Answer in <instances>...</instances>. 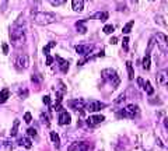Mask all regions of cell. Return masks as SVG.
<instances>
[{
  "instance_id": "33",
  "label": "cell",
  "mask_w": 168,
  "mask_h": 151,
  "mask_svg": "<svg viewBox=\"0 0 168 151\" xmlns=\"http://www.w3.org/2000/svg\"><path fill=\"white\" fill-rule=\"evenodd\" d=\"M154 44H155V39L154 38H151L150 42H149V46H147V53H150V50H151V48L154 46Z\"/></svg>"
},
{
  "instance_id": "13",
  "label": "cell",
  "mask_w": 168,
  "mask_h": 151,
  "mask_svg": "<svg viewBox=\"0 0 168 151\" xmlns=\"http://www.w3.org/2000/svg\"><path fill=\"white\" fill-rule=\"evenodd\" d=\"M56 60L59 62L60 71H62V73H67V70H69V62H67V60H65V59H62L60 56H56Z\"/></svg>"
},
{
  "instance_id": "5",
  "label": "cell",
  "mask_w": 168,
  "mask_h": 151,
  "mask_svg": "<svg viewBox=\"0 0 168 151\" xmlns=\"http://www.w3.org/2000/svg\"><path fill=\"white\" fill-rule=\"evenodd\" d=\"M153 38L155 39V42H157V45H158V48H160L164 53H168V37L167 35L162 34V32H157Z\"/></svg>"
},
{
  "instance_id": "2",
  "label": "cell",
  "mask_w": 168,
  "mask_h": 151,
  "mask_svg": "<svg viewBox=\"0 0 168 151\" xmlns=\"http://www.w3.org/2000/svg\"><path fill=\"white\" fill-rule=\"evenodd\" d=\"M101 77H102V80H105L107 83H109L114 88H116L119 85V83H121V78H119V76H118L116 70L115 69H104L101 71Z\"/></svg>"
},
{
  "instance_id": "44",
  "label": "cell",
  "mask_w": 168,
  "mask_h": 151,
  "mask_svg": "<svg viewBox=\"0 0 168 151\" xmlns=\"http://www.w3.org/2000/svg\"><path fill=\"white\" fill-rule=\"evenodd\" d=\"M150 1H154V0H150Z\"/></svg>"
},
{
  "instance_id": "22",
  "label": "cell",
  "mask_w": 168,
  "mask_h": 151,
  "mask_svg": "<svg viewBox=\"0 0 168 151\" xmlns=\"http://www.w3.org/2000/svg\"><path fill=\"white\" fill-rule=\"evenodd\" d=\"M133 25H135V21H129L128 24L123 25L122 32H123V34H129V32L132 31V28H133Z\"/></svg>"
},
{
  "instance_id": "47",
  "label": "cell",
  "mask_w": 168,
  "mask_h": 151,
  "mask_svg": "<svg viewBox=\"0 0 168 151\" xmlns=\"http://www.w3.org/2000/svg\"><path fill=\"white\" fill-rule=\"evenodd\" d=\"M88 1H91V0H88Z\"/></svg>"
},
{
  "instance_id": "32",
  "label": "cell",
  "mask_w": 168,
  "mask_h": 151,
  "mask_svg": "<svg viewBox=\"0 0 168 151\" xmlns=\"http://www.w3.org/2000/svg\"><path fill=\"white\" fill-rule=\"evenodd\" d=\"M155 24H160L162 27H165V23L162 21V17H160V16H155Z\"/></svg>"
},
{
  "instance_id": "36",
  "label": "cell",
  "mask_w": 168,
  "mask_h": 151,
  "mask_svg": "<svg viewBox=\"0 0 168 151\" xmlns=\"http://www.w3.org/2000/svg\"><path fill=\"white\" fill-rule=\"evenodd\" d=\"M1 48H3V53H4V55H8V45L3 44L1 45Z\"/></svg>"
},
{
  "instance_id": "15",
  "label": "cell",
  "mask_w": 168,
  "mask_h": 151,
  "mask_svg": "<svg viewBox=\"0 0 168 151\" xmlns=\"http://www.w3.org/2000/svg\"><path fill=\"white\" fill-rule=\"evenodd\" d=\"M108 17H109V14L107 11H98V13H95V14H92L90 18H97V20H100V21L105 23V21L108 20Z\"/></svg>"
},
{
  "instance_id": "39",
  "label": "cell",
  "mask_w": 168,
  "mask_h": 151,
  "mask_svg": "<svg viewBox=\"0 0 168 151\" xmlns=\"http://www.w3.org/2000/svg\"><path fill=\"white\" fill-rule=\"evenodd\" d=\"M137 84H139L140 87H144V80H143L142 77H139V78H137Z\"/></svg>"
},
{
  "instance_id": "40",
  "label": "cell",
  "mask_w": 168,
  "mask_h": 151,
  "mask_svg": "<svg viewBox=\"0 0 168 151\" xmlns=\"http://www.w3.org/2000/svg\"><path fill=\"white\" fill-rule=\"evenodd\" d=\"M31 81H32V83H39L41 80L37 77V74H32V77H31Z\"/></svg>"
},
{
  "instance_id": "1",
  "label": "cell",
  "mask_w": 168,
  "mask_h": 151,
  "mask_svg": "<svg viewBox=\"0 0 168 151\" xmlns=\"http://www.w3.org/2000/svg\"><path fill=\"white\" fill-rule=\"evenodd\" d=\"M56 14L49 11H38L34 14V23L38 25H49L56 23Z\"/></svg>"
},
{
  "instance_id": "38",
  "label": "cell",
  "mask_w": 168,
  "mask_h": 151,
  "mask_svg": "<svg viewBox=\"0 0 168 151\" xmlns=\"http://www.w3.org/2000/svg\"><path fill=\"white\" fill-rule=\"evenodd\" d=\"M109 44H111V45H116V44H118V38H116V37H112V38L109 39Z\"/></svg>"
},
{
  "instance_id": "18",
  "label": "cell",
  "mask_w": 168,
  "mask_h": 151,
  "mask_svg": "<svg viewBox=\"0 0 168 151\" xmlns=\"http://www.w3.org/2000/svg\"><path fill=\"white\" fill-rule=\"evenodd\" d=\"M8 97H10V91L4 88V90H1L0 91V104H3V102H6L8 99Z\"/></svg>"
},
{
  "instance_id": "16",
  "label": "cell",
  "mask_w": 168,
  "mask_h": 151,
  "mask_svg": "<svg viewBox=\"0 0 168 151\" xmlns=\"http://www.w3.org/2000/svg\"><path fill=\"white\" fill-rule=\"evenodd\" d=\"M85 21H87V20H81V21H77V23H76V28H77V32H80V34H85V32H87Z\"/></svg>"
},
{
  "instance_id": "19",
  "label": "cell",
  "mask_w": 168,
  "mask_h": 151,
  "mask_svg": "<svg viewBox=\"0 0 168 151\" xmlns=\"http://www.w3.org/2000/svg\"><path fill=\"white\" fill-rule=\"evenodd\" d=\"M143 69L149 70L150 66H151V59H150V53H146V56L143 57Z\"/></svg>"
},
{
  "instance_id": "20",
  "label": "cell",
  "mask_w": 168,
  "mask_h": 151,
  "mask_svg": "<svg viewBox=\"0 0 168 151\" xmlns=\"http://www.w3.org/2000/svg\"><path fill=\"white\" fill-rule=\"evenodd\" d=\"M51 140L53 141V144H55V147H56V148H59V147H60V138H59V136L55 132H51Z\"/></svg>"
},
{
  "instance_id": "46",
  "label": "cell",
  "mask_w": 168,
  "mask_h": 151,
  "mask_svg": "<svg viewBox=\"0 0 168 151\" xmlns=\"http://www.w3.org/2000/svg\"><path fill=\"white\" fill-rule=\"evenodd\" d=\"M167 87H168V83H167Z\"/></svg>"
},
{
  "instance_id": "31",
  "label": "cell",
  "mask_w": 168,
  "mask_h": 151,
  "mask_svg": "<svg viewBox=\"0 0 168 151\" xmlns=\"http://www.w3.org/2000/svg\"><path fill=\"white\" fill-rule=\"evenodd\" d=\"M27 133H28V136H30V137H35V136H37V130L32 129V127H30V129L27 130Z\"/></svg>"
},
{
  "instance_id": "11",
  "label": "cell",
  "mask_w": 168,
  "mask_h": 151,
  "mask_svg": "<svg viewBox=\"0 0 168 151\" xmlns=\"http://www.w3.org/2000/svg\"><path fill=\"white\" fill-rule=\"evenodd\" d=\"M59 125H69L70 123V120H71V116H70V113L67 112V111H62L60 112V115H59Z\"/></svg>"
},
{
  "instance_id": "23",
  "label": "cell",
  "mask_w": 168,
  "mask_h": 151,
  "mask_svg": "<svg viewBox=\"0 0 168 151\" xmlns=\"http://www.w3.org/2000/svg\"><path fill=\"white\" fill-rule=\"evenodd\" d=\"M143 88H144V91H146V92H147L149 95H153V94H154V88L151 87V83H150V81H146V83H144V87H143Z\"/></svg>"
},
{
  "instance_id": "7",
  "label": "cell",
  "mask_w": 168,
  "mask_h": 151,
  "mask_svg": "<svg viewBox=\"0 0 168 151\" xmlns=\"http://www.w3.org/2000/svg\"><path fill=\"white\" fill-rule=\"evenodd\" d=\"M16 66H17L18 70L28 69V66H30V57H28V55H25V53L20 55V56L17 57V60H16Z\"/></svg>"
},
{
  "instance_id": "12",
  "label": "cell",
  "mask_w": 168,
  "mask_h": 151,
  "mask_svg": "<svg viewBox=\"0 0 168 151\" xmlns=\"http://www.w3.org/2000/svg\"><path fill=\"white\" fill-rule=\"evenodd\" d=\"M155 80H157V84H160V85H167V83H168V73H167V71H160V73H157V76H155Z\"/></svg>"
},
{
  "instance_id": "27",
  "label": "cell",
  "mask_w": 168,
  "mask_h": 151,
  "mask_svg": "<svg viewBox=\"0 0 168 151\" xmlns=\"http://www.w3.org/2000/svg\"><path fill=\"white\" fill-rule=\"evenodd\" d=\"M65 1H66V0H49V3H51L52 6H55V7L65 4Z\"/></svg>"
},
{
  "instance_id": "42",
  "label": "cell",
  "mask_w": 168,
  "mask_h": 151,
  "mask_svg": "<svg viewBox=\"0 0 168 151\" xmlns=\"http://www.w3.org/2000/svg\"><path fill=\"white\" fill-rule=\"evenodd\" d=\"M164 126L167 127V130H168V119H164Z\"/></svg>"
},
{
  "instance_id": "10",
  "label": "cell",
  "mask_w": 168,
  "mask_h": 151,
  "mask_svg": "<svg viewBox=\"0 0 168 151\" xmlns=\"http://www.w3.org/2000/svg\"><path fill=\"white\" fill-rule=\"evenodd\" d=\"M85 101L81 99V98H77V99H71L69 101V105H70L73 109H76V111H83L84 108H85Z\"/></svg>"
},
{
  "instance_id": "6",
  "label": "cell",
  "mask_w": 168,
  "mask_h": 151,
  "mask_svg": "<svg viewBox=\"0 0 168 151\" xmlns=\"http://www.w3.org/2000/svg\"><path fill=\"white\" fill-rule=\"evenodd\" d=\"M107 105L104 104V102H100V101H95V99H91L90 102H87L85 104V111L87 112H98V111H101L102 108H105Z\"/></svg>"
},
{
  "instance_id": "3",
  "label": "cell",
  "mask_w": 168,
  "mask_h": 151,
  "mask_svg": "<svg viewBox=\"0 0 168 151\" xmlns=\"http://www.w3.org/2000/svg\"><path fill=\"white\" fill-rule=\"evenodd\" d=\"M139 113H140L139 107L135 105V104H130V105H128L126 108L121 109L119 112H116V116L118 118H129V119H135L136 116H139Z\"/></svg>"
},
{
  "instance_id": "35",
  "label": "cell",
  "mask_w": 168,
  "mask_h": 151,
  "mask_svg": "<svg viewBox=\"0 0 168 151\" xmlns=\"http://www.w3.org/2000/svg\"><path fill=\"white\" fill-rule=\"evenodd\" d=\"M42 101H44V104H45V105H51V97H49V95H45Z\"/></svg>"
},
{
  "instance_id": "37",
  "label": "cell",
  "mask_w": 168,
  "mask_h": 151,
  "mask_svg": "<svg viewBox=\"0 0 168 151\" xmlns=\"http://www.w3.org/2000/svg\"><path fill=\"white\" fill-rule=\"evenodd\" d=\"M52 63H53V57L48 55V56H46V64H48V66H51Z\"/></svg>"
},
{
  "instance_id": "9",
  "label": "cell",
  "mask_w": 168,
  "mask_h": 151,
  "mask_svg": "<svg viewBox=\"0 0 168 151\" xmlns=\"http://www.w3.org/2000/svg\"><path fill=\"white\" fill-rule=\"evenodd\" d=\"M92 45H76V52H77L78 55H81V56H88V53H91V50H92Z\"/></svg>"
},
{
  "instance_id": "17",
  "label": "cell",
  "mask_w": 168,
  "mask_h": 151,
  "mask_svg": "<svg viewBox=\"0 0 168 151\" xmlns=\"http://www.w3.org/2000/svg\"><path fill=\"white\" fill-rule=\"evenodd\" d=\"M18 144L24 145L25 148H31V147H32V143H31V140H30L28 137H21L18 140Z\"/></svg>"
},
{
  "instance_id": "4",
  "label": "cell",
  "mask_w": 168,
  "mask_h": 151,
  "mask_svg": "<svg viewBox=\"0 0 168 151\" xmlns=\"http://www.w3.org/2000/svg\"><path fill=\"white\" fill-rule=\"evenodd\" d=\"M10 39L13 42L14 46H20L25 42V34H24V30L23 28H16L10 32Z\"/></svg>"
},
{
  "instance_id": "25",
  "label": "cell",
  "mask_w": 168,
  "mask_h": 151,
  "mask_svg": "<svg viewBox=\"0 0 168 151\" xmlns=\"http://www.w3.org/2000/svg\"><path fill=\"white\" fill-rule=\"evenodd\" d=\"M55 46H56V42H49L46 46H44V55L48 56V55H49V50H51L52 48H55Z\"/></svg>"
},
{
  "instance_id": "30",
  "label": "cell",
  "mask_w": 168,
  "mask_h": 151,
  "mask_svg": "<svg viewBox=\"0 0 168 151\" xmlns=\"http://www.w3.org/2000/svg\"><path fill=\"white\" fill-rule=\"evenodd\" d=\"M31 120H32V115L30 112H25V115H24V122H25V123H31Z\"/></svg>"
},
{
  "instance_id": "41",
  "label": "cell",
  "mask_w": 168,
  "mask_h": 151,
  "mask_svg": "<svg viewBox=\"0 0 168 151\" xmlns=\"http://www.w3.org/2000/svg\"><path fill=\"white\" fill-rule=\"evenodd\" d=\"M125 99H126V98H125V94L121 95V97H119V98L116 99V104H121V102H122V101H125Z\"/></svg>"
},
{
  "instance_id": "8",
  "label": "cell",
  "mask_w": 168,
  "mask_h": 151,
  "mask_svg": "<svg viewBox=\"0 0 168 151\" xmlns=\"http://www.w3.org/2000/svg\"><path fill=\"white\" fill-rule=\"evenodd\" d=\"M104 120H105V116H104V115H91V116L87 118V125L90 126V127H94V126L102 123Z\"/></svg>"
},
{
  "instance_id": "43",
  "label": "cell",
  "mask_w": 168,
  "mask_h": 151,
  "mask_svg": "<svg viewBox=\"0 0 168 151\" xmlns=\"http://www.w3.org/2000/svg\"><path fill=\"white\" fill-rule=\"evenodd\" d=\"M137 1H139V0H132V3H135V4L137 3Z\"/></svg>"
},
{
  "instance_id": "34",
  "label": "cell",
  "mask_w": 168,
  "mask_h": 151,
  "mask_svg": "<svg viewBox=\"0 0 168 151\" xmlns=\"http://www.w3.org/2000/svg\"><path fill=\"white\" fill-rule=\"evenodd\" d=\"M41 119H42V123H45L46 126H49V118H48L46 115L42 113V115H41Z\"/></svg>"
},
{
  "instance_id": "21",
  "label": "cell",
  "mask_w": 168,
  "mask_h": 151,
  "mask_svg": "<svg viewBox=\"0 0 168 151\" xmlns=\"http://www.w3.org/2000/svg\"><path fill=\"white\" fill-rule=\"evenodd\" d=\"M126 69H128V74H129V80L135 78V70L132 66V62H126Z\"/></svg>"
},
{
  "instance_id": "29",
  "label": "cell",
  "mask_w": 168,
  "mask_h": 151,
  "mask_svg": "<svg viewBox=\"0 0 168 151\" xmlns=\"http://www.w3.org/2000/svg\"><path fill=\"white\" fill-rule=\"evenodd\" d=\"M78 145H80V143H78V141H74L71 145H69L67 151H77L78 150Z\"/></svg>"
},
{
  "instance_id": "28",
  "label": "cell",
  "mask_w": 168,
  "mask_h": 151,
  "mask_svg": "<svg viewBox=\"0 0 168 151\" xmlns=\"http://www.w3.org/2000/svg\"><path fill=\"white\" fill-rule=\"evenodd\" d=\"M122 48H123V50H129V38H128V37L123 38V41H122Z\"/></svg>"
},
{
  "instance_id": "14",
  "label": "cell",
  "mask_w": 168,
  "mask_h": 151,
  "mask_svg": "<svg viewBox=\"0 0 168 151\" xmlns=\"http://www.w3.org/2000/svg\"><path fill=\"white\" fill-rule=\"evenodd\" d=\"M71 8L74 11H83L84 8V0H71Z\"/></svg>"
},
{
  "instance_id": "45",
  "label": "cell",
  "mask_w": 168,
  "mask_h": 151,
  "mask_svg": "<svg viewBox=\"0 0 168 151\" xmlns=\"http://www.w3.org/2000/svg\"><path fill=\"white\" fill-rule=\"evenodd\" d=\"M35 1H39V0H35Z\"/></svg>"
},
{
  "instance_id": "26",
  "label": "cell",
  "mask_w": 168,
  "mask_h": 151,
  "mask_svg": "<svg viewBox=\"0 0 168 151\" xmlns=\"http://www.w3.org/2000/svg\"><path fill=\"white\" fill-rule=\"evenodd\" d=\"M102 31L105 32V34H108V35H109V34H112V32L115 31V27H114V25H111V24H108V25H105V27H104Z\"/></svg>"
},
{
  "instance_id": "24",
  "label": "cell",
  "mask_w": 168,
  "mask_h": 151,
  "mask_svg": "<svg viewBox=\"0 0 168 151\" xmlns=\"http://www.w3.org/2000/svg\"><path fill=\"white\" fill-rule=\"evenodd\" d=\"M18 126H20V120L18 119H16L14 120V123H13V127H11V132H10V134L11 136H17V130H18Z\"/></svg>"
}]
</instances>
